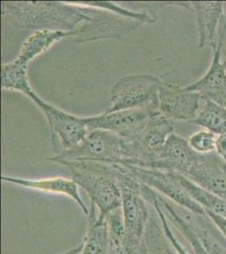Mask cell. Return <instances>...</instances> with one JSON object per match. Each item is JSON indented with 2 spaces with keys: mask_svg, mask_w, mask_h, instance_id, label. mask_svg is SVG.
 <instances>
[{
  "mask_svg": "<svg viewBox=\"0 0 226 254\" xmlns=\"http://www.w3.org/2000/svg\"><path fill=\"white\" fill-rule=\"evenodd\" d=\"M1 15L18 28L75 32L83 21L100 22L106 10L79 5L74 2L2 1Z\"/></svg>",
  "mask_w": 226,
  "mask_h": 254,
  "instance_id": "cell-1",
  "label": "cell"
},
{
  "mask_svg": "<svg viewBox=\"0 0 226 254\" xmlns=\"http://www.w3.org/2000/svg\"><path fill=\"white\" fill-rule=\"evenodd\" d=\"M72 179L89 195L90 204L98 209V220H105L112 211L122 208V193L113 164L75 161L64 165Z\"/></svg>",
  "mask_w": 226,
  "mask_h": 254,
  "instance_id": "cell-2",
  "label": "cell"
},
{
  "mask_svg": "<svg viewBox=\"0 0 226 254\" xmlns=\"http://www.w3.org/2000/svg\"><path fill=\"white\" fill-rule=\"evenodd\" d=\"M113 165L122 193L127 253L136 254L144 243V233L150 218L149 208L141 192V183L129 168L123 164Z\"/></svg>",
  "mask_w": 226,
  "mask_h": 254,
  "instance_id": "cell-3",
  "label": "cell"
},
{
  "mask_svg": "<svg viewBox=\"0 0 226 254\" xmlns=\"http://www.w3.org/2000/svg\"><path fill=\"white\" fill-rule=\"evenodd\" d=\"M61 165L75 161H96L125 164L126 153L123 139L111 130H90L83 142L69 150L62 151L46 159Z\"/></svg>",
  "mask_w": 226,
  "mask_h": 254,
  "instance_id": "cell-4",
  "label": "cell"
},
{
  "mask_svg": "<svg viewBox=\"0 0 226 254\" xmlns=\"http://www.w3.org/2000/svg\"><path fill=\"white\" fill-rule=\"evenodd\" d=\"M163 81L152 75H129L121 78L112 89V107L106 113L119 110L159 111V89Z\"/></svg>",
  "mask_w": 226,
  "mask_h": 254,
  "instance_id": "cell-5",
  "label": "cell"
},
{
  "mask_svg": "<svg viewBox=\"0 0 226 254\" xmlns=\"http://www.w3.org/2000/svg\"><path fill=\"white\" fill-rule=\"evenodd\" d=\"M172 133H174V127L171 121L160 114L153 116L134 140L128 142L123 141L126 153L125 164L137 167H153Z\"/></svg>",
  "mask_w": 226,
  "mask_h": 254,
  "instance_id": "cell-6",
  "label": "cell"
},
{
  "mask_svg": "<svg viewBox=\"0 0 226 254\" xmlns=\"http://www.w3.org/2000/svg\"><path fill=\"white\" fill-rule=\"evenodd\" d=\"M28 97L46 116L51 130V142L55 151L58 144L60 145V153L77 147L86 139L89 133L86 118L78 117L47 104L34 92Z\"/></svg>",
  "mask_w": 226,
  "mask_h": 254,
  "instance_id": "cell-7",
  "label": "cell"
},
{
  "mask_svg": "<svg viewBox=\"0 0 226 254\" xmlns=\"http://www.w3.org/2000/svg\"><path fill=\"white\" fill-rule=\"evenodd\" d=\"M125 165L138 182L162 194L176 205L198 216L207 217L205 209L190 196L187 190L181 184L175 172L159 169L137 167L126 164Z\"/></svg>",
  "mask_w": 226,
  "mask_h": 254,
  "instance_id": "cell-8",
  "label": "cell"
},
{
  "mask_svg": "<svg viewBox=\"0 0 226 254\" xmlns=\"http://www.w3.org/2000/svg\"><path fill=\"white\" fill-rule=\"evenodd\" d=\"M158 114L159 111L138 109L119 110L87 117L86 122L89 131L96 129L111 130L128 142L134 140L146 127L150 118Z\"/></svg>",
  "mask_w": 226,
  "mask_h": 254,
  "instance_id": "cell-9",
  "label": "cell"
},
{
  "mask_svg": "<svg viewBox=\"0 0 226 254\" xmlns=\"http://www.w3.org/2000/svg\"><path fill=\"white\" fill-rule=\"evenodd\" d=\"M158 96L159 112L172 122H190L198 116L202 99L197 92L163 81Z\"/></svg>",
  "mask_w": 226,
  "mask_h": 254,
  "instance_id": "cell-10",
  "label": "cell"
},
{
  "mask_svg": "<svg viewBox=\"0 0 226 254\" xmlns=\"http://www.w3.org/2000/svg\"><path fill=\"white\" fill-rule=\"evenodd\" d=\"M185 177L210 193L226 199V162L216 152L200 153Z\"/></svg>",
  "mask_w": 226,
  "mask_h": 254,
  "instance_id": "cell-11",
  "label": "cell"
},
{
  "mask_svg": "<svg viewBox=\"0 0 226 254\" xmlns=\"http://www.w3.org/2000/svg\"><path fill=\"white\" fill-rule=\"evenodd\" d=\"M213 59L206 73L198 81L186 86L197 92L203 101H213L224 106L226 102V60L221 61V47H213Z\"/></svg>",
  "mask_w": 226,
  "mask_h": 254,
  "instance_id": "cell-12",
  "label": "cell"
},
{
  "mask_svg": "<svg viewBox=\"0 0 226 254\" xmlns=\"http://www.w3.org/2000/svg\"><path fill=\"white\" fill-rule=\"evenodd\" d=\"M199 155L200 153L195 152L189 145L188 141L172 133L150 169L172 171L186 176Z\"/></svg>",
  "mask_w": 226,
  "mask_h": 254,
  "instance_id": "cell-13",
  "label": "cell"
},
{
  "mask_svg": "<svg viewBox=\"0 0 226 254\" xmlns=\"http://www.w3.org/2000/svg\"><path fill=\"white\" fill-rule=\"evenodd\" d=\"M194 11L198 31V48L215 47L219 40L221 20L224 15V2H190Z\"/></svg>",
  "mask_w": 226,
  "mask_h": 254,
  "instance_id": "cell-14",
  "label": "cell"
},
{
  "mask_svg": "<svg viewBox=\"0 0 226 254\" xmlns=\"http://www.w3.org/2000/svg\"><path fill=\"white\" fill-rule=\"evenodd\" d=\"M1 180L2 182H9L32 190L69 196L80 206L85 215H89L90 210L86 207L79 192V186L73 179L69 180L64 177H52L46 179L31 180L3 176H1Z\"/></svg>",
  "mask_w": 226,
  "mask_h": 254,
  "instance_id": "cell-15",
  "label": "cell"
},
{
  "mask_svg": "<svg viewBox=\"0 0 226 254\" xmlns=\"http://www.w3.org/2000/svg\"><path fill=\"white\" fill-rule=\"evenodd\" d=\"M80 29L75 32H63V31H50L39 30L31 35L24 43L15 61L28 65L30 61L36 58L38 55L43 54L52 46V44L63 38L70 36H79Z\"/></svg>",
  "mask_w": 226,
  "mask_h": 254,
  "instance_id": "cell-16",
  "label": "cell"
},
{
  "mask_svg": "<svg viewBox=\"0 0 226 254\" xmlns=\"http://www.w3.org/2000/svg\"><path fill=\"white\" fill-rule=\"evenodd\" d=\"M88 231L84 237L80 254H110L106 220H98L96 208L90 204L88 215Z\"/></svg>",
  "mask_w": 226,
  "mask_h": 254,
  "instance_id": "cell-17",
  "label": "cell"
},
{
  "mask_svg": "<svg viewBox=\"0 0 226 254\" xmlns=\"http://www.w3.org/2000/svg\"><path fill=\"white\" fill-rule=\"evenodd\" d=\"M192 124L200 126L207 130L221 136L226 134V108L213 101H204Z\"/></svg>",
  "mask_w": 226,
  "mask_h": 254,
  "instance_id": "cell-18",
  "label": "cell"
},
{
  "mask_svg": "<svg viewBox=\"0 0 226 254\" xmlns=\"http://www.w3.org/2000/svg\"><path fill=\"white\" fill-rule=\"evenodd\" d=\"M176 174L181 184L187 190L190 196L205 210L210 211L214 214L226 219V199L216 196L215 194L210 193L182 175Z\"/></svg>",
  "mask_w": 226,
  "mask_h": 254,
  "instance_id": "cell-19",
  "label": "cell"
},
{
  "mask_svg": "<svg viewBox=\"0 0 226 254\" xmlns=\"http://www.w3.org/2000/svg\"><path fill=\"white\" fill-rule=\"evenodd\" d=\"M26 64L14 61L1 65V87L29 96L33 92L29 83Z\"/></svg>",
  "mask_w": 226,
  "mask_h": 254,
  "instance_id": "cell-20",
  "label": "cell"
},
{
  "mask_svg": "<svg viewBox=\"0 0 226 254\" xmlns=\"http://www.w3.org/2000/svg\"><path fill=\"white\" fill-rule=\"evenodd\" d=\"M144 243L149 254H178L166 237L161 222L155 217L149 218L144 233Z\"/></svg>",
  "mask_w": 226,
  "mask_h": 254,
  "instance_id": "cell-21",
  "label": "cell"
},
{
  "mask_svg": "<svg viewBox=\"0 0 226 254\" xmlns=\"http://www.w3.org/2000/svg\"><path fill=\"white\" fill-rule=\"evenodd\" d=\"M79 5L95 8V9H102L106 11L112 12L116 15H120L123 17L129 18L132 20L139 21L142 23H154L156 20L155 16L147 14L145 12H135L129 9H124L122 6L118 5L112 2L106 1H80V2H74Z\"/></svg>",
  "mask_w": 226,
  "mask_h": 254,
  "instance_id": "cell-22",
  "label": "cell"
},
{
  "mask_svg": "<svg viewBox=\"0 0 226 254\" xmlns=\"http://www.w3.org/2000/svg\"><path fill=\"white\" fill-rule=\"evenodd\" d=\"M188 215L192 225H194L195 229L198 232V236L209 253L211 254H226V247L221 242H219L209 229L207 228L204 219L208 217L198 216L191 213H189Z\"/></svg>",
  "mask_w": 226,
  "mask_h": 254,
  "instance_id": "cell-23",
  "label": "cell"
},
{
  "mask_svg": "<svg viewBox=\"0 0 226 254\" xmlns=\"http://www.w3.org/2000/svg\"><path fill=\"white\" fill-rule=\"evenodd\" d=\"M216 141L217 136L215 133L203 130L192 134L189 137L188 143L195 152L201 154H207L215 152Z\"/></svg>",
  "mask_w": 226,
  "mask_h": 254,
  "instance_id": "cell-24",
  "label": "cell"
},
{
  "mask_svg": "<svg viewBox=\"0 0 226 254\" xmlns=\"http://www.w3.org/2000/svg\"><path fill=\"white\" fill-rule=\"evenodd\" d=\"M217 44L221 47V55L226 57V2H224V15L221 20Z\"/></svg>",
  "mask_w": 226,
  "mask_h": 254,
  "instance_id": "cell-25",
  "label": "cell"
},
{
  "mask_svg": "<svg viewBox=\"0 0 226 254\" xmlns=\"http://www.w3.org/2000/svg\"><path fill=\"white\" fill-rule=\"evenodd\" d=\"M206 211L207 217L210 221H212L213 224L215 225V227L220 231L221 234L226 238V219L223 217L219 216L217 214H214L210 211Z\"/></svg>",
  "mask_w": 226,
  "mask_h": 254,
  "instance_id": "cell-26",
  "label": "cell"
},
{
  "mask_svg": "<svg viewBox=\"0 0 226 254\" xmlns=\"http://www.w3.org/2000/svg\"><path fill=\"white\" fill-rule=\"evenodd\" d=\"M215 152L226 162V134L217 136Z\"/></svg>",
  "mask_w": 226,
  "mask_h": 254,
  "instance_id": "cell-27",
  "label": "cell"
},
{
  "mask_svg": "<svg viewBox=\"0 0 226 254\" xmlns=\"http://www.w3.org/2000/svg\"><path fill=\"white\" fill-rule=\"evenodd\" d=\"M81 250H82V243L80 245L75 247V248H73V249H69L68 251L59 254H80Z\"/></svg>",
  "mask_w": 226,
  "mask_h": 254,
  "instance_id": "cell-28",
  "label": "cell"
},
{
  "mask_svg": "<svg viewBox=\"0 0 226 254\" xmlns=\"http://www.w3.org/2000/svg\"><path fill=\"white\" fill-rule=\"evenodd\" d=\"M224 107L226 108V104H224Z\"/></svg>",
  "mask_w": 226,
  "mask_h": 254,
  "instance_id": "cell-29",
  "label": "cell"
}]
</instances>
